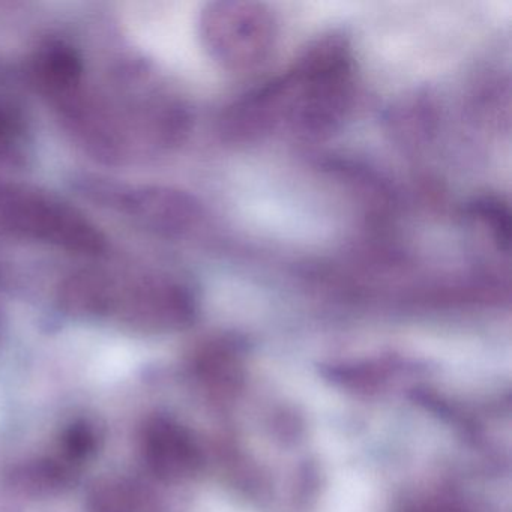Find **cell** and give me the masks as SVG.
<instances>
[{"instance_id":"obj_1","label":"cell","mask_w":512,"mask_h":512,"mask_svg":"<svg viewBox=\"0 0 512 512\" xmlns=\"http://www.w3.org/2000/svg\"><path fill=\"white\" fill-rule=\"evenodd\" d=\"M355 95V59L349 41L326 35L314 41L281 76L236 101L224 113L223 133L235 142L278 130L323 137L340 128Z\"/></svg>"},{"instance_id":"obj_2","label":"cell","mask_w":512,"mask_h":512,"mask_svg":"<svg viewBox=\"0 0 512 512\" xmlns=\"http://www.w3.org/2000/svg\"><path fill=\"white\" fill-rule=\"evenodd\" d=\"M199 35L215 64L230 73H250L268 61L278 25L268 5L251 0H218L203 8Z\"/></svg>"},{"instance_id":"obj_3","label":"cell","mask_w":512,"mask_h":512,"mask_svg":"<svg viewBox=\"0 0 512 512\" xmlns=\"http://www.w3.org/2000/svg\"><path fill=\"white\" fill-rule=\"evenodd\" d=\"M0 221L17 235L80 256L97 257L107 250L106 236L82 212L23 185H0Z\"/></svg>"},{"instance_id":"obj_4","label":"cell","mask_w":512,"mask_h":512,"mask_svg":"<svg viewBox=\"0 0 512 512\" xmlns=\"http://www.w3.org/2000/svg\"><path fill=\"white\" fill-rule=\"evenodd\" d=\"M86 194L95 202L119 209L143 229L155 235H185L199 224L202 206L191 194L178 188L146 185L124 188L100 179L83 181Z\"/></svg>"},{"instance_id":"obj_5","label":"cell","mask_w":512,"mask_h":512,"mask_svg":"<svg viewBox=\"0 0 512 512\" xmlns=\"http://www.w3.org/2000/svg\"><path fill=\"white\" fill-rule=\"evenodd\" d=\"M115 313L143 331H173L190 325L196 314V298L181 281L143 278L130 286H119Z\"/></svg>"},{"instance_id":"obj_6","label":"cell","mask_w":512,"mask_h":512,"mask_svg":"<svg viewBox=\"0 0 512 512\" xmlns=\"http://www.w3.org/2000/svg\"><path fill=\"white\" fill-rule=\"evenodd\" d=\"M146 463L161 478L181 479L196 472L200 452L185 428L169 419H155L142 439Z\"/></svg>"},{"instance_id":"obj_7","label":"cell","mask_w":512,"mask_h":512,"mask_svg":"<svg viewBox=\"0 0 512 512\" xmlns=\"http://www.w3.org/2000/svg\"><path fill=\"white\" fill-rule=\"evenodd\" d=\"M32 77L50 97L65 101L79 94L85 76V62L76 47L65 41L43 44L32 59Z\"/></svg>"},{"instance_id":"obj_8","label":"cell","mask_w":512,"mask_h":512,"mask_svg":"<svg viewBox=\"0 0 512 512\" xmlns=\"http://www.w3.org/2000/svg\"><path fill=\"white\" fill-rule=\"evenodd\" d=\"M119 284L100 271H77L68 275L58 289L62 310L79 319H94L115 313Z\"/></svg>"},{"instance_id":"obj_9","label":"cell","mask_w":512,"mask_h":512,"mask_svg":"<svg viewBox=\"0 0 512 512\" xmlns=\"http://www.w3.org/2000/svg\"><path fill=\"white\" fill-rule=\"evenodd\" d=\"M34 154L31 125L19 104L0 100V163L25 167Z\"/></svg>"},{"instance_id":"obj_10","label":"cell","mask_w":512,"mask_h":512,"mask_svg":"<svg viewBox=\"0 0 512 512\" xmlns=\"http://www.w3.org/2000/svg\"><path fill=\"white\" fill-rule=\"evenodd\" d=\"M470 215L476 223L490 232L499 250L509 248V212L502 202L496 199H482L470 206Z\"/></svg>"},{"instance_id":"obj_11","label":"cell","mask_w":512,"mask_h":512,"mask_svg":"<svg viewBox=\"0 0 512 512\" xmlns=\"http://www.w3.org/2000/svg\"><path fill=\"white\" fill-rule=\"evenodd\" d=\"M97 512H143L145 497L134 485L112 484L98 493Z\"/></svg>"},{"instance_id":"obj_12","label":"cell","mask_w":512,"mask_h":512,"mask_svg":"<svg viewBox=\"0 0 512 512\" xmlns=\"http://www.w3.org/2000/svg\"><path fill=\"white\" fill-rule=\"evenodd\" d=\"M422 512H455V511H452V509L433 508V509H428V511H422Z\"/></svg>"}]
</instances>
